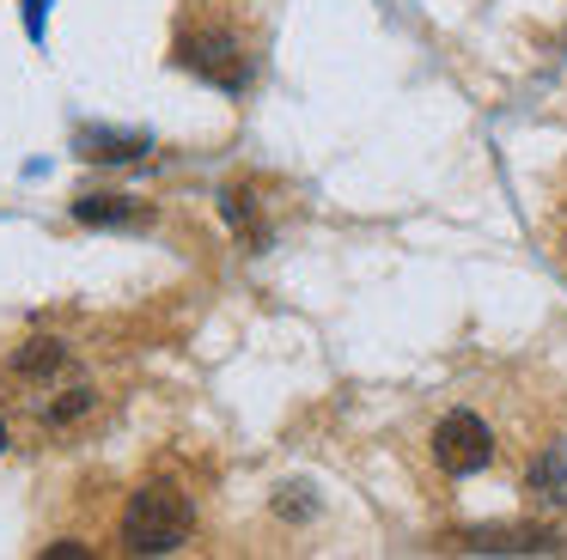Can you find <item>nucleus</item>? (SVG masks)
Returning a JSON list of instances; mask_svg holds the SVG:
<instances>
[{
	"label": "nucleus",
	"instance_id": "f257e3e1",
	"mask_svg": "<svg viewBox=\"0 0 567 560\" xmlns=\"http://www.w3.org/2000/svg\"><path fill=\"white\" fill-rule=\"evenodd\" d=\"M189 536V499L177 494L172 481H153L128 499L123 511V542L135 554H172L177 542Z\"/></svg>",
	"mask_w": 567,
	"mask_h": 560
},
{
	"label": "nucleus",
	"instance_id": "f03ea898",
	"mask_svg": "<svg viewBox=\"0 0 567 560\" xmlns=\"http://www.w3.org/2000/svg\"><path fill=\"white\" fill-rule=\"evenodd\" d=\"M196 7V0H189ZM177 61H184L189 73H202V80H214V85H226V92H238L245 85V73H250V55H245V43H238L226 24H208V12H189L184 19V31H177Z\"/></svg>",
	"mask_w": 567,
	"mask_h": 560
},
{
	"label": "nucleus",
	"instance_id": "7ed1b4c3",
	"mask_svg": "<svg viewBox=\"0 0 567 560\" xmlns=\"http://www.w3.org/2000/svg\"><path fill=\"white\" fill-rule=\"evenodd\" d=\"M488 457H494V433H488L482 414L452 408L433 426V463H440L445 475H476V469H488Z\"/></svg>",
	"mask_w": 567,
	"mask_h": 560
},
{
	"label": "nucleus",
	"instance_id": "20e7f679",
	"mask_svg": "<svg viewBox=\"0 0 567 560\" xmlns=\"http://www.w3.org/2000/svg\"><path fill=\"white\" fill-rule=\"evenodd\" d=\"M74 219H86V226H128L135 207L123 195H86V201H74Z\"/></svg>",
	"mask_w": 567,
	"mask_h": 560
},
{
	"label": "nucleus",
	"instance_id": "39448f33",
	"mask_svg": "<svg viewBox=\"0 0 567 560\" xmlns=\"http://www.w3.org/2000/svg\"><path fill=\"white\" fill-rule=\"evenodd\" d=\"M62 360H68L62 341H25V348L13 353V372H25V377H50Z\"/></svg>",
	"mask_w": 567,
	"mask_h": 560
},
{
	"label": "nucleus",
	"instance_id": "423d86ee",
	"mask_svg": "<svg viewBox=\"0 0 567 560\" xmlns=\"http://www.w3.org/2000/svg\"><path fill=\"white\" fill-rule=\"evenodd\" d=\"M92 402H99V396H92V390H68V396H62V402H55V408H50V421H80V414H86Z\"/></svg>",
	"mask_w": 567,
	"mask_h": 560
},
{
	"label": "nucleus",
	"instance_id": "0eeeda50",
	"mask_svg": "<svg viewBox=\"0 0 567 560\" xmlns=\"http://www.w3.org/2000/svg\"><path fill=\"white\" fill-rule=\"evenodd\" d=\"M135 153H147V141H92L86 158H135Z\"/></svg>",
	"mask_w": 567,
	"mask_h": 560
},
{
	"label": "nucleus",
	"instance_id": "6e6552de",
	"mask_svg": "<svg viewBox=\"0 0 567 560\" xmlns=\"http://www.w3.org/2000/svg\"><path fill=\"white\" fill-rule=\"evenodd\" d=\"M43 560H86V548H80V542H55Z\"/></svg>",
	"mask_w": 567,
	"mask_h": 560
},
{
	"label": "nucleus",
	"instance_id": "1a4fd4ad",
	"mask_svg": "<svg viewBox=\"0 0 567 560\" xmlns=\"http://www.w3.org/2000/svg\"><path fill=\"white\" fill-rule=\"evenodd\" d=\"M0 450H7V426H0Z\"/></svg>",
	"mask_w": 567,
	"mask_h": 560
}]
</instances>
